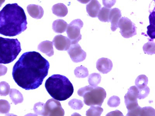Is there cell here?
I'll return each instance as SVG.
<instances>
[{
	"label": "cell",
	"instance_id": "cell-1",
	"mask_svg": "<svg viewBox=\"0 0 155 116\" xmlns=\"http://www.w3.org/2000/svg\"><path fill=\"white\" fill-rule=\"evenodd\" d=\"M49 62L39 52H25L12 69L15 82L20 87L29 90L38 88L48 75Z\"/></svg>",
	"mask_w": 155,
	"mask_h": 116
},
{
	"label": "cell",
	"instance_id": "cell-2",
	"mask_svg": "<svg viewBox=\"0 0 155 116\" xmlns=\"http://www.w3.org/2000/svg\"><path fill=\"white\" fill-rule=\"evenodd\" d=\"M0 34L13 37L27 29V18L24 9L17 3L5 5L1 11Z\"/></svg>",
	"mask_w": 155,
	"mask_h": 116
},
{
	"label": "cell",
	"instance_id": "cell-3",
	"mask_svg": "<svg viewBox=\"0 0 155 116\" xmlns=\"http://www.w3.org/2000/svg\"><path fill=\"white\" fill-rule=\"evenodd\" d=\"M45 87L51 97L59 101L68 99L74 92L72 84L68 79L60 74L49 77L45 82Z\"/></svg>",
	"mask_w": 155,
	"mask_h": 116
},
{
	"label": "cell",
	"instance_id": "cell-4",
	"mask_svg": "<svg viewBox=\"0 0 155 116\" xmlns=\"http://www.w3.org/2000/svg\"><path fill=\"white\" fill-rule=\"evenodd\" d=\"M1 64H7L16 58L21 52V44L17 39L0 38Z\"/></svg>",
	"mask_w": 155,
	"mask_h": 116
},
{
	"label": "cell",
	"instance_id": "cell-5",
	"mask_svg": "<svg viewBox=\"0 0 155 116\" xmlns=\"http://www.w3.org/2000/svg\"><path fill=\"white\" fill-rule=\"evenodd\" d=\"M79 96L84 97V102L87 106L102 105L107 93L105 89L100 87H93L88 86L80 88L78 91Z\"/></svg>",
	"mask_w": 155,
	"mask_h": 116
},
{
	"label": "cell",
	"instance_id": "cell-6",
	"mask_svg": "<svg viewBox=\"0 0 155 116\" xmlns=\"http://www.w3.org/2000/svg\"><path fill=\"white\" fill-rule=\"evenodd\" d=\"M84 23L80 19H76L68 25L66 33L68 38L70 39L72 45L77 44L81 39L80 30L82 28Z\"/></svg>",
	"mask_w": 155,
	"mask_h": 116
},
{
	"label": "cell",
	"instance_id": "cell-7",
	"mask_svg": "<svg viewBox=\"0 0 155 116\" xmlns=\"http://www.w3.org/2000/svg\"><path fill=\"white\" fill-rule=\"evenodd\" d=\"M118 27L121 35L124 38H130L137 34L135 24L128 18L121 17L119 22Z\"/></svg>",
	"mask_w": 155,
	"mask_h": 116
},
{
	"label": "cell",
	"instance_id": "cell-8",
	"mask_svg": "<svg viewBox=\"0 0 155 116\" xmlns=\"http://www.w3.org/2000/svg\"><path fill=\"white\" fill-rule=\"evenodd\" d=\"M65 112L60 102L51 99L45 104V114L44 116H64Z\"/></svg>",
	"mask_w": 155,
	"mask_h": 116
},
{
	"label": "cell",
	"instance_id": "cell-9",
	"mask_svg": "<svg viewBox=\"0 0 155 116\" xmlns=\"http://www.w3.org/2000/svg\"><path fill=\"white\" fill-rule=\"evenodd\" d=\"M139 89L136 86H132L128 89L124 96V102L128 110L135 108L139 106L137 99Z\"/></svg>",
	"mask_w": 155,
	"mask_h": 116
},
{
	"label": "cell",
	"instance_id": "cell-10",
	"mask_svg": "<svg viewBox=\"0 0 155 116\" xmlns=\"http://www.w3.org/2000/svg\"><path fill=\"white\" fill-rule=\"evenodd\" d=\"M67 52L70 55L71 59L74 63H79L84 61L86 58V52L83 50L78 43L71 45Z\"/></svg>",
	"mask_w": 155,
	"mask_h": 116
},
{
	"label": "cell",
	"instance_id": "cell-11",
	"mask_svg": "<svg viewBox=\"0 0 155 116\" xmlns=\"http://www.w3.org/2000/svg\"><path fill=\"white\" fill-rule=\"evenodd\" d=\"M55 47L59 51H68L71 45V42L67 37L58 35L54 38L52 41Z\"/></svg>",
	"mask_w": 155,
	"mask_h": 116
},
{
	"label": "cell",
	"instance_id": "cell-12",
	"mask_svg": "<svg viewBox=\"0 0 155 116\" xmlns=\"http://www.w3.org/2000/svg\"><path fill=\"white\" fill-rule=\"evenodd\" d=\"M113 63L110 59L102 58L98 59L96 63V68L102 74H107L112 70Z\"/></svg>",
	"mask_w": 155,
	"mask_h": 116
},
{
	"label": "cell",
	"instance_id": "cell-13",
	"mask_svg": "<svg viewBox=\"0 0 155 116\" xmlns=\"http://www.w3.org/2000/svg\"><path fill=\"white\" fill-rule=\"evenodd\" d=\"M121 17V11L117 8L111 9L109 14V22L111 23L112 31H116L118 28V23Z\"/></svg>",
	"mask_w": 155,
	"mask_h": 116
},
{
	"label": "cell",
	"instance_id": "cell-14",
	"mask_svg": "<svg viewBox=\"0 0 155 116\" xmlns=\"http://www.w3.org/2000/svg\"><path fill=\"white\" fill-rule=\"evenodd\" d=\"M101 8V5L99 1L94 0L91 1L86 6L87 13L90 17H97L99 12Z\"/></svg>",
	"mask_w": 155,
	"mask_h": 116
},
{
	"label": "cell",
	"instance_id": "cell-15",
	"mask_svg": "<svg viewBox=\"0 0 155 116\" xmlns=\"http://www.w3.org/2000/svg\"><path fill=\"white\" fill-rule=\"evenodd\" d=\"M27 10L29 15L34 19H41L43 16L44 9L40 5H29L27 7Z\"/></svg>",
	"mask_w": 155,
	"mask_h": 116
},
{
	"label": "cell",
	"instance_id": "cell-16",
	"mask_svg": "<svg viewBox=\"0 0 155 116\" xmlns=\"http://www.w3.org/2000/svg\"><path fill=\"white\" fill-rule=\"evenodd\" d=\"M38 49L48 57H51L54 54L53 43L50 41H45L41 42L38 45Z\"/></svg>",
	"mask_w": 155,
	"mask_h": 116
},
{
	"label": "cell",
	"instance_id": "cell-17",
	"mask_svg": "<svg viewBox=\"0 0 155 116\" xmlns=\"http://www.w3.org/2000/svg\"><path fill=\"white\" fill-rule=\"evenodd\" d=\"M149 20L150 25L147 27V33L150 38L151 40L153 41L155 39V11L150 12Z\"/></svg>",
	"mask_w": 155,
	"mask_h": 116
},
{
	"label": "cell",
	"instance_id": "cell-18",
	"mask_svg": "<svg viewBox=\"0 0 155 116\" xmlns=\"http://www.w3.org/2000/svg\"><path fill=\"white\" fill-rule=\"evenodd\" d=\"M52 11L54 14L59 17H64L68 13L67 7L63 3H58L52 8Z\"/></svg>",
	"mask_w": 155,
	"mask_h": 116
},
{
	"label": "cell",
	"instance_id": "cell-19",
	"mask_svg": "<svg viewBox=\"0 0 155 116\" xmlns=\"http://www.w3.org/2000/svg\"><path fill=\"white\" fill-rule=\"evenodd\" d=\"M67 23L63 19H58L55 20L52 24V28L54 31L57 33H62L67 30Z\"/></svg>",
	"mask_w": 155,
	"mask_h": 116
},
{
	"label": "cell",
	"instance_id": "cell-20",
	"mask_svg": "<svg viewBox=\"0 0 155 116\" xmlns=\"http://www.w3.org/2000/svg\"><path fill=\"white\" fill-rule=\"evenodd\" d=\"M9 96L12 102L15 105H17L23 102V95L17 89H11L10 92Z\"/></svg>",
	"mask_w": 155,
	"mask_h": 116
},
{
	"label": "cell",
	"instance_id": "cell-21",
	"mask_svg": "<svg viewBox=\"0 0 155 116\" xmlns=\"http://www.w3.org/2000/svg\"><path fill=\"white\" fill-rule=\"evenodd\" d=\"M111 9L106 7L102 8L97 16L99 20L103 22H109V14Z\"/></svg>",
	"mask_w": 155,
	"mask_h": 116
},
{
	"label": "cell",
	"instance_id": "cell-22",
	"mask_svg": "<svg viewBox=\"0 0 155 116\" xmlns=\"http://www.w3.org/2000/svg\"><path fill=\"white\" fill-rule=\"evenodd\" d=\"M148 83L147 77L145 75L142 74L139 75L135 81V84L138 89H143L147 86Z\"/></svg>",
	"mask_w": 155,
	"mask_h": 116
},
{
	"label": "cell",
	"instance_id": "cell-23",
	"mask_svg": "<svg viewBox=\"0 0 155 116\" xmlns=\"http://www.w3.org/2000/svg\"><path fill=\"white\" fill-rule=\"evenodd\" d=\"M101 80L100 74L97 73H93L90 74L88 78V82L91 86L96 87Z\"/></svg>",
	"mask_w": 155,
	"mask_h": 116
},
{
	"label": "cell",
	"instance_id": "cell-24",
	"mask_svg": "<svg viewBox=\"0 0 155 116\" xmlns=\"http://www.w3.org/2000/svg\"><path fill=\"white\" fill-rule=\"evenodd\" d=\"M74 74L77 78H86L88 75V69L83 66H79L75 68L74 71Z\"/></svg>",
	"mask_w": 155,
	"mask_h": 116
},
{
	"label": "cell",
	"instance_id": "cell-25",
	"mask_svg": "<svg viewBox=\"0 0 155 116\" xmlns=\"http://www.w3.org/2000/svg\"><path fill=\"white\" fill-rule=\"evenodd\" d=\"M103 109L99 106H91L86 111V116H101Z\"/></svg>",
	"mask_w": 155,
	"mask_h": 116
},
{
	"label": "cell",
	"instance_id": "cell-26",
	"mask_svg": "<svg viewBox=\"0 0 155 116\" xmlns=\"http://www.w3.org/2000/svg\"><path fill=\"white\" fill-rule=\"evenodd\" d=\"M143 50L144 53L152 55L155 54V42L150 41L145 43L143 46Z\"/></svg>",
	"mask_w": 155,
	"mask_h": 116
},
{
	"label": "cell",
	"instance_id": "cell-27",
	"mask_svg": "<svg viewBox=\"0 0 155 116\" xmlns=\"http://www.w3.org/2000/svg\"><path fill=\"white\" fill-rule=\"evenodd\" d=\"M33 110L37 115L44 116L45 114V104L41 102H38L34 105Z\"/></svg>",
	"mask_w": 155,
	"mask_h": 116
},
{
	"label": "cell",
	"instance_id": "cell-28",
	"mask_svg": "<svg viewBox=\"0 0 155 116\" xmlns=\"http://www.w3.org/2000/svg\"><path fill=\"white\" fill-rule=\"evenodd\" d=\"M68 105L73 110H80L82 108L84 104L79 99H73L69 102Z\"/></svg>",
	"mask_w": 155,
	"mask_h": 116
},
{
	"label": "cell",
	"instance_id": "cell-29",
	"mask_svg": "<svg viewBox=\"0 0 155 116\" xmlns=\"http://www.w3.org/2000/svg\"><path fill=\"white\" fill-rule=\"evenodd\" d=\"M10 105L7 101L4 99L0 100V113L1 114H7L10 110Z\"/></svg>",
	"mask_w": 155,
	"mask_h": 116
},
{
	"label": "cell",
	"instance_id": "cell-30",
	"mask_svg": "<svg viewBox=\"0 0 155 116\" xmlns=\"http://www.w3.org/2000/svg\"><path fill=\"white\" fill-rule=\"evenodd\" d=\"M10 86L7 83L2 81L0 83V94L1 96H6L10 92Z\"/></svg>",
	"mask_w": 155,
	"mask_h": 116
},
{
	"label": "cell",
	"instance_id": "cell-31",
	"mask_svg": "<svg viewBox=\"0 0 155 116\" xmlns=\"http://www.w3.org/2000/svg\"><path fill=\"white\" fill-rule=\"evenodd\" d=\"M140 116H155V110L150 107L142 108Z\"/></svg>",
	"mask_w": 155,
	"mask_h": 116
},
{
	"label": "cell",
	"instance_id": "cell-32",
	"mask_svg": "<svg viewBox=\"0 0 155 116\" xmlns=\"http://www.w3.org/2000/svg\"><path fill=\"white\" fill-rule=\"evenodd\" d=\"M120 104V99L118 96H113L108 100L107 105L109 107H117Z\"/></svg>",
	"mask_w": 155,
	"mask_h": 116
},
{
	"label": "cell",
	"instance_id": "cell-33",
	"mask_svg": "<svg viewBox=\"0 0 155 116\" xmlns=\"http://www.w3.org/2000/svg\"><path fill=\"white\" fill-rule=\"evenodd\" d=\"M139 89V94H138V99H144L147 97L150 91V88L147 86L143 89Z\"/></svg>",
	"mask_w": 155,
	"mask_h": 116
},
{
	"label": "cell",
	"instance_id": "cell-34",
	"mask_svg": "<svg viewBox=\"0 0 155 116\" xmlns=\"http://www.w3.org/2000/svg\"><path fill=\"white\" fill-rule=\"evenodd\" d=\"M142 108L139 106L135 108L128 110V112L126 116H140Z\"/></svg>",
	"mask_w": 155,
	"mask_h": 116
},
{
	"label": "cell",
	"instance_id": "cell-35",
	"mask_svg": "<svg viewBox=\"0 0 155 116\" xmlns=\"http://www.w3.org/2000/svg\"><path fill=\"white\" fill-rule=\"evenodd\" d=\"M103 4L107 8H110L113 6L116 2V1H103Z\"/></svg>",
	"mask_w": 155,
	"mask_h": 116
},
{
	"label": "cell",
	"instance_id": "cell-36",
	"mask_svg": "<svg viewBox=\"0 0 155 116\" xmlns=\"http://www.w3.org/2000/svg\"><path fill=\"white\" fill-rule=\"evenodd\" d=\"M106 116H124L123 113L119 110H116L114 111L108 113Z\"/></svg>",
	"mask_w": 155,
	"mask_h": 116
},
{
	"label": "cell",
	"instance_id": "cell-37",
	"mask_svg": "<svg viewBox=\"0 0 155 116\" xmlns=\"http://www.w3.org/2000/svg\"><path fill=\"white\" fill-rule=\"evenodd\" d=\"M25 116H37V114H31V113H30V114H26V115Z\"/></svg>",
	"mask_w": 155,
	"mask_h": 116
},
{
	"label": "cell",
	"instance_id": "cell-38",
	"mask_svg": "<svg viewBox=\"0 0 155 116\" xmlns=\"http://www.w3.org/2000/svg\"><path fill=\"white\" fill-rule=\"evenodd\" d=\"M71 116H81L80 114L77 113H74L72 114Z\"/></svg>",
	"mask_w": 155,
	"mask_h": 116
},
{
	"label": "cell",
	"instance_id": "cell-39",
	"mask_svg": "<svg viewBox=\"0 0 155 116\" xmlns=\"http://www.w3.org/2000/svg\"><path fill=\"white\" fill-rule=\"evenodd\" d=\"M5 116H18L13 114H7Z\"/></svg>",
	"mask_w": 155,
	"mask_h": 116
}]
</instances>
